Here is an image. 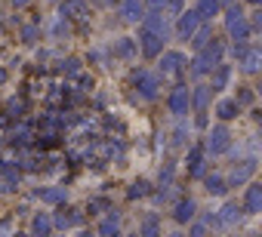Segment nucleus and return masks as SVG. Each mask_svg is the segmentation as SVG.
Here are the masks:
<instances>
[{
    "label": "nucleus",
    "instance_id": "nucleus-1",
    "mask_svg": "<svg viewBox=\"0 0 262 237\" xmlns=\"http://www.w3.org/2000/svg\"><path fill=\"white\" fill-rule=\"evenodd\" d=\"M173 34H176V31H173V25L167 22L164 10H148L145 19L139 22V50H142V56H145V59H158V56L167 50V43H170Z\"/></svg>",
    "mask_w": 262,
    "mask_h": 237
},
{
    "label": "nucleus",
    "instance_id": "nucleus-2",
    "mask_svg": "<svg viewBox=\"0 0 262 237\" xmlns=\"http://www.w3.org/2000/svg\"><path fill=\"white\" fill-rule=\"evenodd\" d=\"M225 59V43L222 40H210L207 46H201V50H194V56H191V77H210V71L219 65Z\"/></svg>",
    "mask_w": 262,
    "mask_h": 237
},
{
    "label": "nucleus",
    "instance_id": "nucleus-3",
    "mask_svg": "<svg viewBox=\"0 0 262 237\" xmlns=\"http://www.w3.org/2000/svg\"><path fill=\"white\" fill-rule=\"evenodd\" d=\"M222 22H225V34H228L234 43L250 40V34H253V22L241 13V7H228L225 16H222Z\"/></svg>",
    "mask_w": 262,
    "mask_h": 237
},
{
    "label": "nucleus",
    "instance_id": "nucleus-4",
    "mask_svg": "<svg viewBox=\"0 0 262 237\" xmlns=\"http://www.w3.org/2000/svg\"><path fill=\"white\" fill-rule=\"evenodd\" d=\"M234 59L244 74H262V46L259 43H234Z\"/></svg>",
    "mask_w": 262,
    "mask_h": 237
},
{
    "label": "nucleus",
    "instance_id": "nucleus-5",
    "mask_svg": "<svg viewBox=\"0 0 262 237\" xmlns=\"http://www.w3.org/2000/svg\"><path fill=\"white\" fill-rule=\"evenodd\" d=\"M129 80H133V86H136L139 99H145V102L158 99V89H161V71H151V68H136Z\"/></svg>",
    "mask_w": 262,
    "mask_h": 237
},
{
    "label": "nucleus",
    "instance_id": "nucleus-6",
    "mask_svg": "<svg viewBox=\"0 0 262 237\" xmlns=\"http://www.w3.org/2000/svg\"><path fill=\"white\" fill-rule=\"evenodd\" d=\"M204 148H207V154H210V157H222V154H228V151H231V130L225 127V121H222V124H216L213 130H207Z\"/></svg>",
    "mask_w": 262,
    "mask_h": 237
},
{
    "label": "nucleus",
    "instance_id": "nucleus-7",
    "mask_svg": "<svg viewBox=\"0 0 262 237\" xmlns=\"http://www.w3.org/2000/svg\"><path fill=\"white\" fill-rule=\"evenodd\" d=\"M210 99H213V86H210V83L191 86V111L198 114V117H194L198 130H207V108H210Z\"/></svg>",
    "mask_w": 262,
    "mask_h": 237
},
{
    "label": "nucleus",
    "instance_id": "nucleus-8",
    "mask_svg": "<svg viewBox=\"0 0 262 237\" xmlns=\"http://www.w3.org/2000/svg\"><path fill=\"white\" fill-rule=\"evenodd\" d=\"M167 108H170V114L176 117H188V111H191V89L185 86V83H176L173 89H170V96H167Z\"/></svg>",
    "mask_w": 262,
    "mask_h": 237
},
{
    "label": "nucleus",
    "instance_id": "nucleus-9",
    "mask_svg": "<svg viewBox=\"0 0 262 237\" xmlns=\"http://www.w3.org/2000/svg\"><path fill=\"white\" fill-rule=\"evenodd\" d=\"M148 7H145V0H120L117 4V16L123 25H139L145 19Z\"/></svg>",
    "mask_w": 262,
    "mask_h": 237
},
{
    "label": "nucleus",
    "instance_id": "nucleus-10",
    "mask_svg": "<svg viewBox=\"0 0 262 237\" xmlns=\"http://www.w3.org/2000/svg\"><path fill=\"white\" fill-rule=\"evenodd\" d=\"M201 25H204V19L198 16V10H182V13H179V22H176L173 31H176L179 40H191V37L198 34Z\"/></svg>",
    "mask_w": 262,
    "mask_h": 237
},
{
    "label": "nucleus",
    "instance_id": "nucleus-11",
    "mask_svg": "<svg viewBox=\"0 0 262 237\" xmlns=\"http://www.w3.org/2000/svg\"><path fill=\"white\" fill-rule=\"evenodd\" d=\"M59 16L68 19V22H83V19L93 16V7H90V0H62Z\"/></svg>",
    "mask_w": 262,
    "mask_h": 237
},
{
    "label": "nucleus",
    "instance_id": "nucleus-12",
    "mask_svg": "<svg viewBox=\"0 0 262 237\" xmlns=\"http://www.w3.org/2000/svg\"><path fill=\"white\" fill-rule=\"evenodd\" d=\"M188 176L191 179H204L207 176V148H204V142H194V145H188Z\"/></svg>",
    "mask_w": 262,
    "mask_h": 237
},
{
    "label": "nucleus",
    "instance_id": "nucleus-13",
    "mask_svg": "<svg viewBox=\"0 0 262 237\" xmlns=\"http://www.w3.org/2000/svg\"><path fill=\"white\" fill-rule=\"evenodd\" d=\"M182 68H185V56H182L179 50H164V53L158 56V71H161L164 77L182 74Z\"/></svg>",
    "mask_w": 262,
    "mask_h": 237
},
{
    "label": "nucleus",
    "instance_id": "nucleus-14",
    "mask_svg": "<svg viewBox=\"0 0 262 237\" xmlns=\"http://www.w3.org/2000/svg\"><path fill=\"white\" fill-rule=\"evenodd\" d=\"M34 197H37L40 203L62 206V203H68V188H62V185H43V188L34 191Z\"/></svg>",
    "mask_w": 262,
    "mask_h": 237
},
{
    "label": "nucleus",
    "instance_id": "nucleus-15",
    "mask_svg": "<svg viewBox=\"0 0 262 237\" xmlns=\"http://www.w3.org/2000/svg\"><path fill=\"white\" fill-rule=\"evenodd\" d=\"M194 216H198V203L191 197H179L176 206H173V222L176 225H191Z\"/></svg>",
    "mask_w": 262,
    "mask_h": 237
},
{
    "label": "nucleus",
    "instance_id": "nucleus-16",
    "mask_svg": "<svg viewBox=\"0 0 262 237\" xmlns=\"http://www.w3.org/2000/svg\"><path fill=\"white\" fill-rule=\"evenodd\" d=\"M247 216V209H244V203H237V200H225L222 203V209H219V219H222V228H234V225H241V219Z\"/></svg>",
    "mask_w": 262,
    "mask_h": 237
},
{
    "label": "nucleus",
    "instance_id": "nucleus-17",
    "mask_svg": "<svg viewBox=\"0 0 262 237\" xmlns=\"http://www.w3.org/2000/svg\"><path fill=\"white\" fill-rule=\"evenodd\" d=\"M53 222H56V228L59 231H68V228H77V225H83V212L80 209H71V206H59V212L53 216Z\"/></svg>",
    "mask_w": 262,
    "mask_h": 237
},
{
    "label": "nucleus",
    "instance_id": "nucleus-18",
    "mask_svg": "<svg viewBox=\"0 0 262 237\" xmlns=\"http://www.w3.org/2000/svg\"><path fill=\"white\" fill-rule=\"evenodd\" d=\"M244 209H247V216H262V182H250L247 185Z\"/></svg>",
    "mask_w": 262,
    "mask_h": 237
},
{
    "label": "nucleus",
    "instance_id": "nucleus-19",
    "mask_svg": "<svg viewBox=\"0 0 262 237\" xmlns=\"http://www.w3.org/2000/svg\"><path fill=\"white\" fill-rule=\"evenodd\" d=\"M228 83H231V65L222 59V62L210 71V86H213V92H222Z\"/></svg>",
    "mask_w": 262,
    "mask_h": 237
},
{
    "label": "nucleus",
    "instance_id": "nucleus-20",
    "mask_svg": "<svg viewBox=\"0 0 262 237\" xmlns=\"http://www.w3.org/2000/svg\"><path fill=\"white\" fill-rule=\"evenodd\" d=\"M253 173H256V160H253V157H247V160H241V167H234V170H231V176H228V185H231V188H237V185H247Z\"/></svg>",
    "mask_w": 262,
    "mask_h": 237
},
{
    "label": "nucleus",
    "instance_id": "nucleus-21",
    "mask_svg": "<svg viewBox=\"0 0 262 237\" xmlns=\"http://www.w3.org/2000/svg\"><path fill=\"white\" fill-rule=\"evenodd\" d=\"M136 53H139V40H133V37H117L114 40V56L117 59L129 62V59H136Z\"/></svg>",
    "mask_w": 262,
    "mask_h": 237
},
{
    "label": "nucleus",
    "instance_id": "nucleus-22",
    "mask_svg": "<svg viewBox=\"0 0 262 237\" xmlns=\"http://www.w3.org/2000/svg\"><path fill=\"white\" fill-rule=\"evenodd\" d=\"M53 231H56L53 216H50V212H34V219H31V234L47 237V234H53Z\"/></svg>",
    "mask_w": 262,
    "mask_h": 237
},
{
    "label": "nucleus",
    "instance_id": "nucleus-23",
    "mask_svg": "<svg viewBox=\"0 0 262 237\" xmlns=\"http://www.w3.org/2000/svg\"><path fill=\"white\" fill-rule=\"evenodd\" d=\"M241 114V102L237 99H219V105H216V117L219 121H234V117Z\"/></svg>",
    "mask_w": 262,
    "mask_h": 237
},
{
    "label": "nucleus",
    "instance_id": "nucleus-24",
    "mask_svg": "<svg viewBox=\"0 0 262 237\" xmlns=\"http://www.w3.org/2000/svg\"><path fill=\"white\" fill-rule=\"evenodd\" d=\"M194 10H198V16H201L204 22H213L225 7H222V0H198V7H194Z\"/></svg>",
    "mask_w": 262,
    "mask_h": 237
},
{
    "label": "nucleus",
    "instance_id": "nucleus-25",
    "mask_svg": "<svg viewBox=\"0 0 262 237\" xmlns=\"http://www.w3.org/2000/svg\"><path fill=\"white\" fill-rule=\"evenodd\" d=\"M204 188H207V194H210V197H222L231 185H228V179H225V176H219V173H216V176H204Z\"/></svg>",
    "mask_w": 262,
    "mask_h": 237
},
{
    "label": "nucleus",
    "instance_id": "nucleus-26",
    "mask_svg": "<svg viewBox=\"0 0 262 237\" xmlns=\"http://www.w3.org/2000/svg\"><path fill=\"white\" fill-rule=\"evenodd\" d=\"M102 237H111V234H117L120 231V212L117 209H108V216L99 222V228H96Z\"/></svg>",
    "mask_w": 262,
    "mask_h": 237
},
{
    "label": "nucleus",
    "instance_id": "nucleus-27",
    "mask_svg": "<svg viewBox=\"0 0 262 237\" xmlns=\"http://www.w3.org/2000/svg\"><path fill=\"white\" fill-rule=\"evenodd\" d=\"M148 194H151V182L148 179H136L133 185H129V191H126L129 200H139V197H148Z\"/></svg>",
    "mask_w": 262,
    "mask_h": 237
},
{
    "label": "nucleus",
    "instance_id": "nucleus-28",
    "mask_svg": "<svg viewBox=\"0 0 262 237\" xmlns=\"http://www.w3.org/2000/svg\"><path fill=\"white\" fill-rule=\"evenodd\" d=\"M139 234H145V237H155V234H161V219H158L155 212H148V216L142 219V225H139Z\"/></svg>",
    "mask_w": 262,
    "mask_h": 237
},
{
    "label": "nucleus",
    "instance_id": "nucleus-29",
    "mask_svg": "<svg viewBox=\"0 0 262 237\" xmlns=\"http://www.w3.org/2000/svg\"><path fill=\"white\" fill-rule=\"evenodd\" d=\"M210 40H213V31H210V22H204V25L198 28V34L191 37V46H194V50H201V46H207Z\"/></svg>",
    "mask_w": 262,
    "mask_h": 237
},
{
    "label": "nucleus",
    "instance_id": "nucleus-30",
    "mask_svg": "<svg viewBox=\"0 0 262 237\" xmlns=\"http://www.w3.org/2000/svg\"><path fill=\"white\" fill-rule=\"evenodd\" d=\"M59 71H62V74H68V77H80V74H83V62L71 56V59H65V62L59 65Z\"/></svg>",
    "mask_w": 262,
    "mask_h": 237
},
{
    "label": "nucleus",
    "instance_id": "nucleus-31",
    "mask_svg": "<svg viewBox=\"0 0 262 237\" xmlns=\"http://www.w3.org/2000/svg\"><path fill=\"white\" fill-rule=\"evenodd\" d=\"M185 117H179V124H176V130H173V148H185L188 145V127L182 124Z\"/></svg>",
    "mask_w": 262,
    "mask_h": 237
},
{
    "label": "nucleus",
    "instance_id": "nucleus-32",
    "mask_svg": "<svg viewBox=\"0 0 262 237\" xmlns=\"http://www.w3.org/2000/svg\"><path fill=\"white\" fill-rule=\"evenodd\" d=\"M37 40H40V25H37V22H34V25H25V28H22V43L31 46V43H37Z\"/></svg>",
    "mask_w": 262,
    "mask_h": 237
},
{
    "label": "nucleus",
    "instance_id": "nucleus-33",
    "mask_svg": "<svg viewBox=\"0 0 262 237\" xmlns=\"http://www.w3.org/2000/svg\"><path fill=\"white\" fill-rule=\"evenodd\" d=\"M31 127H19V130H13V145H28L31 142Z\"/></svg>",
    "mask_w": 262,
    "mask_h": 237
},
{
    "label": "nucleus",
    "instance_id": "nucleus-34",
    "mask_svg": "<svg viewBox=\"0 0 262 237\" xmlns=\"http://www.w3.org/2000/svg\"><path fill=\"white\" fill-rule=\"evenodd\" d=\"M188 231H191L194 237H201V234H207V231H210V225H207V219H204V222H191V228H188Z\"/></svg>",
    "mask_w": 262,
    "mask_h": 237
},
{
    "label": "nucleus",
    "instance_id": "nucleus-35",
    "mask_svg": "<svg viewBox=\"0 0 262 237\" xmlns=\"http://www.w3.org/2000/svg\"><path fill=\"white\" fill-rule=\"evenodd\" d=\"M250 22H253V31H256V34H262V7L250 16Z\"/></svg>",
    "mask_w": 262,
    "mask_h": 237
},
{
    "label": "nucleus",
    "instance_id": "nucleus-36",
    "mask_svg": "<svg viewBox=\"0 0 262 237\" xmlns=\"http://www.w3.org/2000/svg\"><path fill=\"white\" fill-rule=\"evenodd\" d=\"M145 7H148V10H167L170 0H145Z\"/></svg>",
    "mask_w": 262,
    "mask_h": 237
},
{
    "label": "nucleus",
    "instance_id": "nucleus-37",
    "mask_svg": "<svg viewBox=\"0 0 262 237\" xmlns=\"http://www.w3.org/2000/svg\"><path fill=\"white\" fill-rule=\"evenodd\" d=\"M241 89H244V92L237 96V102H241V105H247V102H253V96H256V92H250V86H241Z\"/></svg>",
    "mask_w": 262,
    "mask_h": 237
},
{
    "label": "nucleus",
    "instance_id": "nucleus-38",
    "mask_svg": "<svg viewBox=\"0 0 262 237\" xmlns=\"http://www.w3.org/2000/svg\"><path fill=\"white\" fill-rule=\"evenodd\" d=\"M167 10H176V13H182V0H170V7Z\"/></svg>",
    "mask_w": 262,
    "mask_h": 237
},
{
    "label": "nucleus",
    "instance_id": "nucleus-39",
    "mask_svg": "<svg viewBox=\"0 0 262 237\" xmlns=\"http://www.w3.org/2000/svg\"><path fill=\"white\" fill-rule=\"evenodd\" d=\"M222 7L228 10V7H241V0H222Z\"/></svg>",
    "mask_w": 262,
    "mask_h": 237
},
{
    "label": "nucleus",
    "instance_id": "nucleus-40",
    "mask_svg": "<svg viewBox=\"0 0 262 237\" xmlns=\"http://www.w3.org/2000/svg\"><path fill=\"white\" fill-rule=\"evenodd\" d=\"M7 83V71H4V65H0V86Z\"/></svg>",
    "mask_w": 262,
    "mask_h": 237
},
{
    "label": "nucleus",
    "instance_id": "nucleus-41",
    "mask_svg": "<svg viewBox=\"0 0 262 237\" xmlns=\"http://www.w3.org/2000/svg\"><path fill=\"white\" fill-rule=\"evenodd\" d=\"M31 0H13V7H28Z\"/></svg>",
    "mask_w": 262,
    "mask_h": 237
},
{
    "label": "nucleus",
    "instance_id": "nucleus-42",
    "mask_svg": "<svg viewBox=\"0 0 262 237\" xmlns=\"http://www.w3.org/2000/svg\"><path fill=\"white\" fill-rule=\"evenodd\" d=\"M253 89H256V96H259V99H262V80H259V83H256V86H253Z\"/></svg>",
    "mask_w": 262,
    "mask_h": 237
},
{
    "label": "nucleus",
    "instance_id": "nucleus-43",
    "mask_svg": "<svg viewBox=\"0 0 262 237\" xmlns=\"http://www.w3.org/2000/svg\"><path fill=\"white\" fill-rule=\"evenodd\" d=\"M247 4H253V7H262V0H247Z\"/></svg>",
    "mask_w": 262,
    "mask_h": 237
},
{
    "label": "nucleus",
    "instance_id": "nucleus-44",
    "mask_svg": "<svg viewBox=\"0 0 262 237\" xmlns=\"http://www.w3.org/2000/svg\"><path fill=\"white\" fill-rule=\"evenodd\" d=\"M53 4H62V0H53Z\"/></svg>",
    "mask_w": 262,
    "mask_h": 237
}]
</instances>
